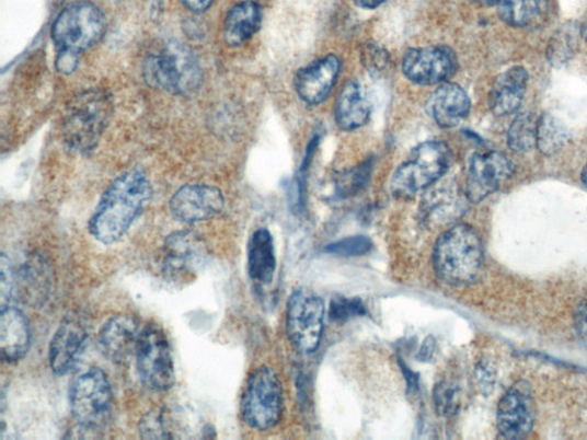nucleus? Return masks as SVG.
Returning a JSON list of instances; mask_svg holds the SVG:
<instances>
[{"label": "nucleus", "instance_id": "20", "mask_svg": "<svg viewBox=\"0 0 587 440\" xmlns=\"http://www.w3.org/2000/svg\"><path fill=\"white\" fill-rule=\"evenodd\" d=\"M32 344V331L27 316L15 306L2 309L0 315V352L9 363L24 358Z\"/></svg>", "mask_w": 587, "mask_h": 440}, {"label": "nucleus", "instance_id": "26", "mask_svg": "<svg viewBox=\"0 0 587 440\" xmlns=\"http://www.w3.org/2000/svg\"><path fill=\"white\" fill-rule=\"evenodd\" d=\"M568 140V130L562 121L551 114L543 115L537 121V143L546 157L556 154Z\"/></svg>", "mask_w": 587, "mask_h": 440}, {"label": "nucleus", "instance_id": "17", "mask_svg": "<svg viewBox=\"0 0 587 440\" xmlns=\"http://www.w3.org/2000/svg\"><path fill=\"white\" fill-rule=\"evenodd\" d=\"M339 70V59L330 55L298 71L294 83L301 100L310 105L323 103L330 95Z\"/></svg>", "mask_w": 587, "mask_h": 440}, {"label": "nucleus", "instance_id": "14", "mask_svg": "<svg viewBox=\"0 0 587 440\" xmlns=\"http://www.w3.org/2000/svg\"><path fill=\"white\" fill-rule=\"evenodd\" d=\"M88 337L89 331L82 315L71 313L65 317L48 349V361L56 375L62 377L76 370L84 354Z\"/></svg>", "mask_w": 587, "mask_h": 440}, {"label": "nucleus", "instance_id": "11", "mask_svg": "<svg viewBox=\"0 0 587 440\" xmlns=\"http://www.w3.org/2000/svg\"><path fill=\"white\" fill-rule=\"evenodd\" d=\"M206 259L207 247L203 238L192 231H179L165 239L160 267L169 280L188 282L198 275Z\"/></svg>", "mask_w": 587, "mask_h": 440}, {"label": "nucleus", "instance_id": "30", "mask_svg": "<svg viewBox=\"0 0 587 440\" xmlns=\"http://www.w3.org/2000/svg\"><path fill=\"white\" fill-rule=\"evenodd\" d=\"M370 173L371 163L365 162L356 169L350 170L349 173L341 175L337 182V192L341 197H349V195H354L359 190L369 181Z\"/></svg>", "mask_w": 587, "mask_h": 440}, {"label": "nucleus", "instance_id": "13", "mask_svg": "<svg viewBox=\"0 0 587 440\" xmlns=\"http://www.w3.org/2000/svg\"><path fill=\"white\" fill-rule=\"evenodd\" d=\"M536 405L532 391L525 381L513 384L499 401L497 429L510 440L527 438L533 430Z\"/></svg>", "mask_w": 587, "mask_h": 440}, {"label": "nucleus", "instance_id": "34", "mask_svg": "<svg viewBox=\"0 0 587 440\" xmlns=\"http://www.w3.org/2000/svg\"><path fill=\"white\" fill-rule=\"evenodd\" d=\"M362 57L365 66L373 71L387 65V54L377 45L367 46Z\"/></svg>", "mask_w": 587, "mask_h": 440}, {"label": "nucleus", "instance_id": "40", "mask_svg": "<svg viewBox=\"0 0 587 440\" xmlns=\"http://www.w3.org/2000/svg\"><path fill=\"white\" fill-rule=\"evenodd\" d=\"M355 4L365 10H375L382 5L385 0H354Z\"/></svg>", "mask_w": 587, "mask_h": 440}, {"label": "nucleus", "instance_id": "12", "mask_svg": "<svg viewBox=\"0 0 587 440\" xmlns=\"http://www.w3.org/2000/svg\"><path fill=\"white\" fill-rule=\"evenodd\" d=\"M458 61L448 46L411 48L403 59V72L418 85L445 83L454 76Z\"/></svg>", "mask_w": 587, "mask_h": 440}, {"label": "nucleus", "instance_id": "2", "mask_svg": "<svg viewBox=\"0 0 587 440\" xmlns=\"http://www.w3.org/2000/svg\"><path fill=\"white\" fill-rule=\"evenodd\" d=\"M484 263L482 240L475 229L458 224L439 236L433 253L437 278L453 288L474 283Z\"/></svg>", "mask_w": 587, "mask_h": 440}, {"label": "nucleus", "instance_id": "18", "mask_svg": "<svg viewBox=\"0 0 587 440\" xmlns=\"http://www.w3.org/2000/svg\"><path fill=\"white\" fill-rule=\"evenodd\" d=\"M471 111L467 91L454 83L440 85L426 103V112L437 126L449 129L458 126Z\"/></svg>", "mask_w": 587, "mask_h": 440}, {"label": "nucleus", "instance_id": "1", "mask_svg": "<svg viewBox=\"0 0 587 440\" xmlns=\"http://www.w3.org/2000/svg\"><path fill=\"white\" fill-rule=\"evenodd\" d=\"M151 195L149 177L140 169L116 178L90 219L91 235L103 244H113L124 238L150 201Z\"/></svg>", "mask_w": 587, "mask_h": 440}, {"label": "nucleus", "instance_id": "23", "mask_svg": "<svg viewBox=\"0 0 587 440\" xmlns=\"http://www.w3.org/2000/svg\"><path fill=\"white\" fill-rule=\"evenodd\" d=\"M262 9L254 0H244L233 7L225 22V39L230 46H241L261 28Z\"/></svg>", "mask_w": 587, "mask_h": 440}, {"label": "nucleus", "instance_id": "19", "mask_svg": "<svg viewBox=\"0 0 587 440\" xmlns=\"http://www.w3.org/2000/svg\"><path fill=\"white\" fill-rule=\"evenodd\" d=\"M141 329L130 314L111 317L100 332V346L104 355L116 362L127 360L136 352Z\"/></svg>", "mask_w": 587, "mask_h": 440}, {"label": "nucleus", "instance_id": "10", "mask_svg": "<svg viewBox=\"0 0 587 440\" xmlns=\"http://www.w3.org/2000/svg\"><path fill=\"white\" fill-rule=\"evenodd\" d=\"M325 305L308 289H299L288 300L286 329L290 344L302 354L320 348L324 331Z\"/></svg>", "mask_w": 587, "mask_h": 440}, {"label": "nucleus", "instance_id": "9", "mask_svg": "<svg viewBox=\"0 0 587 440\" xmlns=\"http://www.w3.org/2000/svg\"><path fill=\"white\" fill-rule=\"evenodd\" d=\"M106 32L103 12L90 3L66 9L56 20L53 37L59 53L80 55L100 42Z\"/></svg>", "mask_w": 587, "mask_h": 440}, {"label": "nucleus", "instance_id": "21", "mask_svg": "<svg viewBox=\"0 0 587 440\" xmlns=\"http://www.w3.org/2000/svg\"><path fill=\"white\" fill-rule=\"evenodd\" d=\"M528 81L529 73L521 66L511 67L500 73L488 95V105L493 113L506 116L517 112L522 104Z\"/></svg>", "mask_w": 587, "mask_h": 440}, {"label": "nucleus", "instance_id": "43", "mask_svg": "<svg viewBox=\"0 0 587 440\" xmlns=\"http://www.w3.org/2000/svg\"><path fill=\"white\" fill-rule=\"evenodd\" d=\"M584 34H585V37H586V39H587V23H586V26H585V28H584Z\"/></svg>", "mask_w": 587, "mask_h": 440}, {"label": "nucleus", "instance_id": "5", "mask_svg": "<svg viewBox=\"0 0 587 440\" xmlns=\"http://www.w3.org/2000/svg\"><path fill=\"white\" fill-rule=\"evenodd\" d=\"M284 393L278 374L271 367H260L244 386L240 412L244 424L257 431L276 427L283 414Z\"/></svg>", "mask_w": 587, "mask_h": 440}, {"label": "nucleus", "instance_id": "6", "mask_svg": "<svg viewBox=\"0 0 587 440\" xmlns=\"http://www.w3.org/2000/svg\"><path fill=\"white\" fill-rule=\"evenodd\" d=\"M69 398L72 418L81 429L94 431L107 424L113 393L104 371L93 367L79 375L71 384Z\"/></svg>", "mask_w": 587, "mask_h": 440}, {"label": "nucleus", "instance_id": "32", "mask_svg": "<svg viewBox=\"0 0 587 440\" xmlns=\"http://www.w3.org/2000/svg\"><path fill=\"white\" fill-rule=\"evenodd\" d=\"M365 313V305L359 299L338 297L333 299L330 306V316L334 322H346Z\"/></svg>", "mask_w": 587, "mask_h": 440}, {"label": "nucleus", "instance_id": "36", "mask_svg": "<svg viewBox=\"0 0 587 440\" xmlns=\"http://www.w3.org/2000/svg\"><path fill=\"white\" fill-rule=\"evenodd\" d=\"M181 2L194 13L206 12L212 4L214 0H181Z\"/></svg>", "mask_w": 587, "mask_h": 440}, {"label": "nucleus", "instance_id": "8", "mask_svg": "<svg viewBox=\"0 0 587 440\" xmlns=\"http://www.w3.org/2000/svg\"><path fill=\"white\" fill-rule=\"evenodd\" d=\"M142 72L147 84L171 93H187L200 82L198 63L184 46H169L160 55L150 56Z\"/></svg>", "mask_w": 587, "mask_h": 440}, {"label": "nucleus", "instance_id": "39", "mask_svg": "<svg viewBox=\"0 0 587 440\" xmlns=\"http://www.w3.org/2000/svg\"><path fill=\"white\" fill-rule=\"evenodd\" d=\"M401 367L404 372L410 391L417 390L419 387L417 374H414L411 370L406 369V366L403 361H401Z\"/></svg>", "mask_w": 587, "mask_h": 440}, {"label": "nucleus", "instance_id": "33", "mask_svg": "<svg viewBox=\"0 0 587 440\" xmlns=\"http://www.w3.org/2000/svg\"><path fill=\"white\" fill-rule=\"evenodd\" d=\"M15 289V274L10 258L3 254L0 258V303L2 309L11 305Z\"/></svg>", "mask_w": 587, "mask_h": 440}, {"label": "nucleus", "instance_id": "38", "mask_svg": "<svg viewBox=\"0 0 587 440\" xmlns=\"http://www.w3.org/2000/svg\"><path fill=\"white\" fill-rule=\"evenodd\" d=\"M435 351V340L431 337L426 338L419 352V358L424 361L429 360Z\"/></svg>", "mask_w": 587, "mask_h": 440}, {"label": "nucleus", "instance_id": "28", "mask_svg": "<svg viewBox=\"0 0 587 440\" xmlns=\"http://www.w3.org/2000/svg\"><path fill=\"white\" fill-rule=\"evenodd\" d=\"M373 248L372 241L362 235H356L333 242L325 252L341 257H358L369 254Z\"/></svg>", "mask_w": 587, "mask_h": 440}, {"label": "nucleus", "instance_id": "42", "mask_svg": "<svg viewBox=\"0 0 587 440\" xmlns=\"http://www.w3.org/2000/svg\"><path fill=\"white\" fill-rule=\"evenodd\" d=\"M582 181H583L584 185L587 187V161H586V164L584 165V169L582 171Z\"/></svg>", "mask_w": 587, "mask_h": 440}, {"label": "nucleus", "instance_id": "24", "mask_svg": "<svg viewBox=\"0 0 587 440\" xmlns=\"http://www.w3.org/2000/svg\"><path fill=\"white\" fill-rule=\"evenodd\" d=\"M277 267L274 238L266 229L254 232L249 243V273L263 285L271 283Z\"/></svg>", "mask_w": 587, "mask_h": 440}, {"label": "nucleus", "instance_id": "15", "mask_svg": "<svg viewBox=\"0 0 587 440\" xmlns=\"http://www.w3.org/2000/svg\"><path fill=\"white\" fill-rule=\"evenodd\" d=\"M225 206L222 190L205 184L183 186L169 204L171 215L184 224L205 222L222 212Z\"/></svg>", "mask_w": 587, "mask_h": 440}, {"label": "nucleus", "instance_id": "29", "mask_svg": "<svg viewBox=\"0 0 587 440\" xmlns=\"http://www.w3.org/2000/svg\"><path fill=\"white\" fill-rule=\"evenodd\" d=\"M459 391L451 382H440L434 390V404L439 415L452 417L459 408Z\"/></svg>", "mask_w": 587, "mask_h": 440}, {"label": "nucleus", "instance_id": "25", "mask_svg": "<svg viewBox=\"0 0 587 440\" xmlns=\"http://www.w3.org/2000/svg\"><path fill=\"white\" fill-rule=\"evenodd\" d=\"M497 5L500 18L518 28L538 26L549 11V0H499Z\"/></svg>", "mask_w": 587, "mask_h": 440}, {"label": "nucleus", "instance_id": "16", "mask_svg": "<svg viewBox=\"0 0 587 440\" xmlns=\"http://www.w3.org/2000/svg\"><path fill=\"white\" fill-rule=\"evenodd\" d=\"M513 175V164L503 153L480 152L472 157L467 181V197L472 204L483 201Z\"/></svg>", "mask_w": 587, "mask_h": 440}, {"label": "nucleus", "instance_id": "31", "mask_svg": "<svg viewBox=\"0 0 587 440\" xmlns=\"http://www.w3.org/2000/svg\"><path fill=\"white\" fill-rule=\"evenodd\" d=\"M140 437L143 439L174 438L170 433L163 410L154 409L145 415L139 425Z\"/></svg>", "mask_w": 587, "mask_h": 440}, {"label": "nucleus", "instance_id": "3", "mask_svg": "<svg viewBox=\"0 0 587 440\" xmlns=\"http://www.w3.org/2000/svg\"><path fill=\"white\" fill-rule=\"evenodd\" d=\"M113 112L111 95L103 90L79 94L68 105L62 119V137L70 149L91 152L106 130Z\"/></svg>", "mask_w": 587, "mask_h": 440}, {"label": "nucleus", "instance_id": "7", "mask_svg": "<svg viewBox=\"0 0 587 440\" xmlns=\"http://www.w3.org/2000/svg\"><path fill=\"white\" fill-rule=\"evenodd\" d=\"M137 371L142 384L157 393H163L176 382L175 362L170 341L157 324L145 326L136 348Z\"/></svg>", "mask_w": 587, "mask_h": 440}, {"label": "nucleus", "instance_id": "4", "mask_svg": "<svg viewBox=\"0 0 587 440\" xmlns=\"http://www.w3.org/2000/svg\"><path fill=\"white\" fill-rule=\"evenodd\" d=\"M452 163V152L445 141H426L412 151L391 180L390 189L402 200L413 199L442 178Z\"/></svg>", "mask_w": 587, "mask_h": 440}, {"label": "nucleus", "instance_id": "37", "mask_svg": "<svg viewBox=\"0 0 587 440\" xmlns=\"http://www.w3.org/2000/svg\"><path fill=\"white\" fill-rule=\"evenodd\" d=\"M577 327L583 337L587 339V302L578 311Z\"/></svg>", "mask_w": 587, "mask_h": 440}, {"label": "nucleus", "instance_id": "27", "mask_svg": "<svg viewBox=\"0 0 587 440\" xmlns=\"http://www.w3.org/2000/svg\"><path fill=\"white\" fill-rule=\"evenodd\" d=\"M537 121L531 114H522L513 120L507 135L511 151L526 153L533 149L537 143Z\"/></svg>", "mask_w": 587, "mask_h": 440}, {"label": "nucleus", "instance_id": "35", "mask_svg": "<svg viewBox=\"0 0 587 440\" xmlns=\"http://www.w3.org/2000/svg\"><path fill=\"white\" fill-rule=\"evenodd\" d=\"M78 65L79 55L70 53H59L56 66L58 70L64 73V76H68V73L76 71Z\"/></svg>", "mask_w": 587, "mask_h": 440}, {"label": "nucleus", "instance_id": "41", "mask_svg": "<svg viewBox=\"0 0 587 440\" xmlns=\"http://www.w3.org/2000/svg\"><path fill=\"white\" fill-rule=\"evenodd\" d=\"M475 2L482 5L492 7V5L498 4L499 0H475Z\"/></svg>", "mask_w": 587, "mask_h": 440}, {"label": "nucleus", "instance_id": "22", "mask_svg": "<svg viewBox=\"0 0 587 440\" xmlns=\"http://www.w3.org/2000/svg\"><path fill=\"white\" fill-rule=\"evenodd\" d=\"M371 102L357 82H349L342 88L335 105L337 126L345 131L364 127L370 119Z\"/></svg>", "mask_w": 587, "mask_h": 440}]
</instances>
